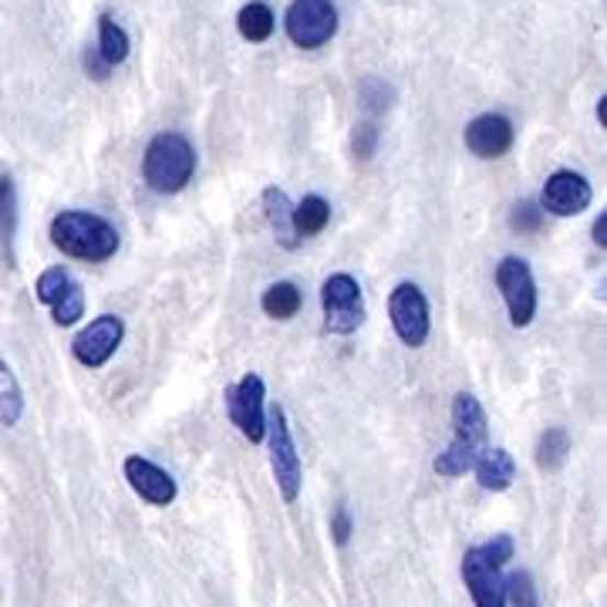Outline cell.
<instances>
[{"label":"cell","instance_id":"obj_1","mask_svg":"<svg viewBox=\"0 0 607 607\" xmlns=\"http://www.w3.org/2000/svg\"><path fill=\"white\" fill-rule=\"evenodd\" d=\"M486 439H490V423L480 398L470 392H459L452 398V442L432 459V470L442 480L465 476L476 465V459L490 449Z\"/></svg>","mask_w":607,"mask_h":607},{"label":"cell","instance_id":"obj_2","mask_svg":"<svg viewBox=\"0 0 607 607\" xmlns=\"http://www.w3.org/2000/svg\"><path fill=\"white\" fill-rule=\"evenodd\" d=\"M52 244L71 260L105 263L119 254V229L105 216L65 210L52 220Z\"/></svg>","mask_w":607,"mask_h":607},{"label":"cell","instance_id":"obj_3","mask_svg":"<svg viewBox=\"0 0 607 607\" xmlns=\"http://www.w3.org/2000/svg\"><path fill=\"white\" fill-rule=\"evenodd\" d=\"M193 172H196V153L190 146V138L179 132H159L143 156V179L153 193H162V196L182 193Z\"/></svg>","mask_w":607,"mask_h":607},{"label":"cell","instance_id":"obj_4","mask_svg":"<svg viewBox=\"0 0 607 607\" xmlns=\"http://www.w3.org/2000/svg\"><path fill=\"white\" fill-rule=\"evenodd\" d=\"M263 439L270 442V470L277 480V490L284 496V503H297L301 486H304V473H301V456L288 426V412L273 405L267 408V432Z\"/></svg>","mask_w":607,"mask_h":607},{"label":"cell","instance_id":"obj_5","mask_svg":"<svg viewBox=\"0 0 607 607\" xmlns=\"http://www.w3.org/2000/svg\"><path fill=\"white\" fill-rule=\"evenodd\" d=\"M324 331L328 335H355L364 324V297L351 273H331L321 284Z\"/></svg>","mask_w":607,"mask_h":607},{"label":"cell","instance_id":"obj_6","mask_svg":"<svg viewBox=\"0 0 607 607\" xmlns=\"http://www.w3.org/2000/svg\"><path fill=\"white\" fill-rule=\"evenodd\" d=\"M223 402H226L229 423L240 429V436L250 439V442H263V432H267V385H263V379L257 375V371H247L237 385H226Z\"/></svg>","mask_w":607,"mask_h":607},{"label":"cell","instance_id":"obj_7","mask_svg":"<svg viewBox=\"0 0 607 607\" xmlns=\"http://www.w3.org/2000/svg\"><path fill=\"white\" fill-rule=\"evenodd\" d=\"M493 280L506 301L509 324L513 328H527L537 317V280H533L530 263L520 257H503L493 270Z\"/></svg>","mask_w":607,"mask_h":607},{"label":"cell","instance_id":"obj_8","mask_svg":"<svg viewBox=\"0 0 607 607\" xmlns=\"http://www.w3.org/2000/svg\"><path fill=\"white\" fill-rule=\"evenodd\" d=\"M284 27L297 48L314 52L338 34V11L331 0H294L288 8Z\"/></svg>","mask_w":607,"mask_h":607},{"label":"cell","instance_id":"obj_9","mask_svg":"<svg viewBox=\"0 0 607 607\" xmlns=\"http://www.w3.org/2000/svg\"><path fill=\"white\" fill-rule=\"evenodd\" d=\"M389 317H392V328L402 345L423 348L429 341V328H432L429 301L412 280H402V284L389 294Z\"/></svg>","mask_w":607,"mask_h":607},{"label":"cell","instance_id":"obj_10","mask_svg":"<svg viewBox=\"0 0 607 607\" xmlns=\"http://www.w3.org/2000/svg\"><path fill=\"white\" fill-rule=\"evenodd\" d=\"M594 193H591V182L574 172V169H557L547 182H543V193H540V210L550 213V216H577L591 206Z\"/></svg>","mask_w":607,"mask_h":607},{"label":"cell","instance_id":"obj_11","mask_svg":"<svg viewBox=\"0 0 607 607\" xmlns=\"http://www.w3.org/2000/svg\"><path fill=\"white\" fill-rule=\"evenodd\" d=\"M125 338V324L119 314H102L88 324L85 331H78V338L71 341V355L78 364L85 368H102L122 345Z\"/></svg>","mask_w":607,"mask_h":607},{"label":"cell","instance_id":"obj_12","mask_svg":"<svg viewBox=\"0 0 607 607\" xmlns=\"http://www.w3.org/2000/svg\"><path fill=\"white\" fill-rule=\"evenodd\" d=\"M462 581H465V587H470L476 607H506L503 567L490 564V560L480 553V547H470L462 553Z\"/></svg>","mask_w":607,"mask_h":607},{"label":"cell","instance_id":"obj_13","mask_svg":"<svg viewBox=\"0 0 607 607\" xmlns=\"http://www.w3.org/2000/svg\"><path fill=\"white\" fill-rule=\"evenodd\" d=\"M465 149L476 159H499L513 149V122L496 112L476 115L465 125Z\"/></svg>","mask_w":607,"mask_h":607},{"label":"cell","instance_id":"obj_14","mask_svg":"<svg viewBox=\"0 0 607 607\" xmlns=\"http://www.w3.org/2000/svg\"><path fill=\"white\" fill-rule=\"evenodd\" d=\"M125 480L135 490V496H143L149 506H169L179 493L176 480L162 470V465H156L146 456H128L125 459Z\"/></svg>","mask_w":607,"mask_h":607},{"label":"cell","instance_id":"obj_15","mask_svg":"<svg viewBox=\"0 0 607 607\" xmlns=\"http://www.w3.org/2000/svg\"><path fill=\"white\" fill-rule=\"evenodd\" d=\"M263 213H267V223L273 229V240L284 250H297L301 237L294 229V203L288 200V193L280 190V186H267L263 190Z\"/></svg>","mask_w":607,"mask_h":607},{"label":"cell","instance_id":"obj_16","mask_svg":"<svg viewBox=\"0 0 607 607\" xmlns=\"http://www.w3.org/2000/svg\"><path fill=\"white\" fill-rule=\"evenodd\" d=\"M473 473H476V483L486 490V493H506L513 486V480H517V462H513V456L506 449H486L476 465H473Z\"/></svg>","mask_w":607,"mask_h":607},{"label":"cell","instance_id":"obj_17","mask_svg":"<svg viewBox=\"0 0 607 607\" xmlns=\"http://www.w3.org/2000/svg\"><path fill=\"white\" fill-rule=\"evenodd\" d=\"M14 240H18V186L8 166H0V254L8 267H14Z\"/></svg>","mask_w":607,"mask_h":607},{"label":"cell","instance_id":"obj_18","mask_svg":"<svg viewBox=\"0 0 607 607\" xmlns=\"http://www.w3.org/2000/svg\"><path fill=\"white\" fill-rule=\"evenodd\" d=\"M331 223V203L324 196H304L297 206H294V229L297 237L307 240V237H317Z\"/></svg>","mask_w":607,"mask_h":607},{"label":"cell","instance_id":"obj_19","mask_svg":"<svg viewBox=\"0 0 607 607\" xmlns=\"http://www.w3.org/2000/svg\"><path fill=\"white\" fill-rule=\"evenodd\" d=\"M571 456V436L567 429H560V426H550L540 442H537V465L543 473H560L564 470V462Z\"/></svg>","mask_w":607,"mask_h":607},{"label":"cell","instance_id":"obj_20","mask_svg":"<svg viewBox=\"0 0 607 607\" xmlns=\"http://www.w3.org/2000/svg\"><path fill=\"white\" fill-rule=\"evenodd\" d=\"M301 304H304V297H301V291L291 284V280H280V284H270V288L263 291V297H260L263 314L273 317V321H291V317L301 311Z\"/></svg>","mask_w":607,"mask_h":607},{"label":"cell","instance_id":"obj_21","mask_svg":"<svg viewBox=\"0 0 607 607\" xmlns=\"http://www.w3.org/2000/svg\"><path fill=\"white\" fill-rule=\"evenodd\" d=\"M95 48H99V55L105 58L109 68H112V65H122V61L128 58V48H132L128 34L115 24L112 14H102V18H99V44H95Z\"/></svg>","mask_w":607,"mask_h":607},{"label":"cell","instance_id":"obj_22","mask_svg":"<svg viewBox=\"0 0 607 607\" xmlns=\"http://www.w3.org/2000/svg\"><path fill=\"white\" fill-rule=\"evenodd\" d=\"M21 415H24V392L14 379V371L8 368V361L0 358V423L18 426Z\"/></svg>","mask_w":607,"mask_h":607},{"label":"cell","instance_id":"obj_23","mask_svg":"<svg viewBox=\"0 0 607 607\" xmlns=\"http://www.w3.org/2000/svg\"><path fill=\"white\" fill-rule=\"evenodd\" d=\"M237 27L250 44H260L273 34V11L263 4V0H250V4L240 8V14H237Z\"/></svg>","mask_w":607,"mask_h":607},{"label":"cell","instance_id":"obj_24","mask_svg":"<svg viewBox=\"0 0 607 607\" xmlns=\"http://www.w3.org/2000/svg\"><path fill=\"white\" fill-rule=\"evenodd\" d=\"M503 597L513 607H540V594H537L530 571H517V574L503 577Z\"/></svg>","mask_w":607,"mask_h":607},{"label":"cell","instance_id":"obj_25","mask_svg":"<svg viewBox=\"0 0 607 607\" xmlns=\"http://www.w3.org/2000/svg\"><path fill=\"white\" fill-rule=\"evenodd\" d=\"M52 317L58 328H71V324H78V317H85V288L78 280H71L68 291L52 304Z\"/></svg>","mask_w":607,"mask_h":607},{"label":"cell","instance_id":"obj_26","mask_svg":"<svg viewBox=\"0 0 607 607\" xmlns=\"http://www.w3.org/2000/svg\"><path fill=\"white\" fill-rule=\"evenodd\" d=\"M68 284H71V273L65 270V267H48L41 277H37V284H34V294H37V301L41 304H55L65 291H68Z\"/></svg>","mask_w":607,"mask_h":607},{"label":"cell","instance_id":"obj_27","mask_svg":"<svg viewBox=\"0 0 607 607\" xmlns=\"http://www.w3.org/2000/svg\"><path fill=\"white\" fill-rule=\"evenodd\" d=\"M375 146H379V125L375 122H358L355 135H351L355 156L358 159H371V156H375Z\"/></svg>","mask_w":607,"mask_h":607},{"label":"cell","instance_id":"obj_28","mask_svg":"<svg viewBox=\"0 0 607 607\" xmlns=\"http://www.w3.org/2000/svg\"><path fill=\"white\" fill-rule=\"evenodd\" d=\"M476 547H480V553L490 560V564H496V567H506L509 560H513V537L509 533H493V540L476 543Z\"/></svg>","mask_w":607,"mask_h":607},{"label":"cell","instance_id":"obj_29","mask_svg":"<svg viewBox=\"0 0 607 607\" xmlns=\"http://www.w3.org/2000/svg\"><path fill=\"white\" fill-rule=\"evenodd\" d=\"M543 223V210L530 200L517 203V210H513V229H520V233H537Z\"/></svg>","mask_w":607,"mask_h":607},{"label":"cell","instance_id":"obj_30","mask_svg":"<svg viewBox=\"0 0 607 607\" xmlns=\"http://www.w3.org/2000/svg\"><path fill=\"white\" fill-rule=\"evenodd\" d=\"M351 533H355V520H351L348 506H335V513H331V537H335V543L348 547Z\"/></svg>","mask_w":607,"mask_h":607},{"label":"cell","instance_id":"obj_31","mask_svg":"<svg viewBox=\"0 0 607 607\" xmlns=\"http://www.w3.org/2000/svg\"><path fill=\"white\" fill-rule=\"evenodd\" d=\"M81 65H85V71L95 78V81H105L109 78V65H105V58L99 55V48L95 44H85V52H81Z\"/></svg>","mask_w":607,"mask_h":607},{"label":"cell","instance_id":"obj_32","mask_svg":"<svg viewBox=\"0 0 607 607\" xmlns=\"http://www.w3.org/2000/svg\"><path fill=\"white\" fill-rule=\"evenodd\" d=\"M591 233H594V244H597L600 250H607V213H604V210H600V216L594 220V229H591Z\"/></svg>","mask_w":607,"mask_h":607}]
</instances>
